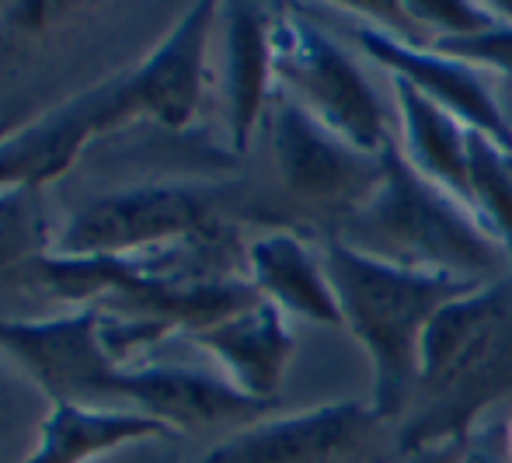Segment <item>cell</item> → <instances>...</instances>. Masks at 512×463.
<instances>
[{
  "mask_svg": "<svg viewBox=\"0 0 512 463\" xmlns=\"http://www.w3.org/2000/svg\"><path fill=\"white\" fill-rule=\"evenodd\" d=\"M213 21L216 7L196 4L136 70L67 101L32 126L0 136V188L49 182L74 161L84 143L119 122L154 119L168 129L189 126L203 105L206 42Z\"/></svg>",
  "mask_w": 512,
  "mask_h": 463,
  "instance_id": "obj_1",
  "label": "cell"
},
{
  "mask_svg": "<svg viewBox=\"0 0 512 463\" xmlns=\"http://www.w3.org/2000/svg\"><path fill=\"white\" fill-rule=\"evenodd\" d=\"M512 390V286L488 282L429 317L418 342L411 418L401 425L405 460L457 450L485 408Z\"/></svg>",
  "mask_w": 512,
  "mask_h": 463,
  "instance_id": "obj_2",
  "label": "cell"
},
{
  "mask_svg": "<svg viewBox=\"0 0 512 463\" xmlns=\"http://www.w3.org/2000/svg\"><path fill=\"white\" fill-rule=\"evenodd\" d=\"M338 241L398 269L467 286H488V276L509 265L506 251L478 216L418 175L394 143L384 154V182L356 213L345 216Z\"/></svg>",
  "mask_w": 512,
  "mask_h": 463,
  "instance_id": "obj_3",
  "label": "cell"
},
{
  "mask_svg": "<svg viewBox=\"0 0 512 463\" xmlns=\"http://www.w3.org/2000/svg\"><path fill=\"white\" fill-rule=\"evenodd\" d=\"M321 255L338 310H342V324L370 352L373 370H377L373 408L387 422H398L401 415H408L411 394H415L418 342H422L429 317L443 303L478 286L398 269V265L349 248L338 237L324 244Z\"/></svg>",
  "mask_w": 512,
  "mask_h": 463,
  "instance_id": "obj_4",
  "label": "cell"
},
{
  "mask_svg": "<svg viewBox=\"0 0 512 463\" xmlns=\"http://www.w3.org/2000/svg\"><path fill=\"white\" fill-rule=\"evenodd\" d=\"M272 67L286 98L297 101L331 133L366 154H384L391 147L377 91L352 56L304 14H272Z\"/></svg>",
  "mask_w": 512,
  "mask_h": 463,
  "instance_id": "obj_5",
  "label": "cell"
},
{
  "mask_svg": "<svg viewBox=\"0 0 512 463\" xmlns=\"http://www.w3.org/2000/svg\"><path fill=\"white\" fill-rule=\"evenodd\" d=\"M398 436L359 401H335L286 418L251 422L216 443L203 463H391Z\"/></svg>",
  "mask_w": 512,
  "mask_h": 463,
  "instance_id": "obj_6",
  "label": "cell"
},
{
  "mask_svg": "<svg viewBox=\"0 0 512 463\" xmlns=\"http://www.w3.org/2000/svg\"><path fill=\"white\" fill-rule=\"evenodd\" d=\"M272 164L286 192L314 209L356 213L384 182V154H366L279 94L269 105Z\"/></svg>",
  "mask_w": 512,
  "mask_h": 463,
  "instance_id": "obj_7",
  "label": "cell"
},
{
  "mask_svg": "<svg viewBox=\"0 0 512 463\" xmlns=\"http://www.w3.org/2000/svg\"><path fill=\"white\" fill-rule=\"evenodd\" d=\"M209 234V209L192 188L150 185L105 195L74 213L56 258H129Z\"/></svg>",
  "mask_w": 512,
  "mask_h": 463,
  "instance_id": "obj_8",
  "label": "cell"
},
{
  "mask_svg": "<svg viewBox=\"0 0 512 463\" xmlns=\"http://www.w3.org/2000/svg\"><path fill=\"white\" fill-rule=\"evenodd\" d=\"M349 35L366 56L391 70V77L408 81L415 91H422L439 108L457 115L464 126L485 133L499 147L512 150V129L509 119L502 115L499 101H495L492 88H488L485 70L471 67V63L446 56L432 46H418V42L405 39V35L380 28L370 18H356L349 25Z\"/></svg>",
  "mask_w": 512,
  "mask_h": 463,
  "instance_id": "obj_9",
  "label": "cell"
},
{
  "mask_svg": "<svg viewBox=\"0 0 512 463\" xmlns=\"http://www.w3.org/2000/svg\"><path fill=\"white\" fill-rule=\"evenodd\" d=\"M189 338L216 359L230 387L262 404H269V397L279 390L297 349L293 331L286 328V314L269 300L251 303L241 314Z\"/></svg>",
  "mask_w": 512,
  "mask_h": 463,
  "instance_id": "obj_10",
  "label": "cell"
},
{
  "mask_svg": "<svg viewBox=\"0 0 512 463\" xmlns=\"http://www.w3.org/2000/svg\"><path fill=\"white\" fill-rule=\"evenodd\" d=\"M248 282L262 300L276 303L283 314L304 317L314 324L338 328L342 310H338L335 289H331L324 255H317L304 237L290 230H272L248 244Z\"/></svg>",
  "mask_w": 512,
  "mask_h": 463,
  "instance_id": "obj_11",
  "label": "cell"
},
{
  "mask_svg": "<svg viewBox=\"0 0 512 463\" xmlns=\"http://www.w3.org/2000/svg\"><path fill=\"white\" fill-rule=\"evenodd\" d=\"M175 436L157 418L129 408H91V404L53 401L39 446L28 463H102L126 446H147Z\"/></svg>",
  "mask_w": 512,
  "mask_h": 463,
  "instance_id": "obj_12",
  "label": "cell"
},
{
  "mask_svg": "<svg viewBox=\"0 0 512 463\" xmlns=\"http://www.w3.org/2000/svg\"><path fill=\"white\" fill-rule=\"evenodd\" d=\"M394 105L401 119V154L418 175L436 182L443 192L460 199L467 206V171H471V126L457 119L453 112L439 108L422 91H415L408 81L391 77ZM471 209V206H467Z\"/></svg>",
  "mask_w": 512,
  "mask_h": 463,
  "instance_id": "obj_13",
  "label": "cell"
},
{
  "mask_svg": "<svg viewBox=\"0 0 512 463\" xmlns=\"http://www.w3.org/2000/svg\"><path fill=\"white\" fill-rule=\"evenodd\" d=\"M272 67V14L255 4L227 7V108L234 147L244 150L258 119L269 108Z\"/></svg>",
  "mask_w": 512,
  "mask_h": 463,
  "instance_id": "obj_14",
  "label": "cell"
},
{
  "mask_svg": "<svg viewBox=\"0 0 512 463\" xmlns=\"http://www.w3.org/2000/svg\"><path fill=\"white\" fill-rule=\"evenodd\" d=\"M471 171H467V206L478 223L499 241L512 269V150L499 147L485 133L471 129Z\"/></svg>",
  "mask_w": 512,
  "mask_h": 463,
  "instance_id": "obj_15",
  "label": "cell"
},
{
  "mask_svg": "<svg viewBox=\"0 0 512 463\" xmlns=\"http://www.w3.org/2000/svg\"><path fill=\"white\" fill-rule=\"evenodd\" d=\"M53 397L11 356H0V463H28L39 446Z\"/></svg>",
  "mask_w": 512,
  "mask_h": 463,
  "instance_id": "obj_16",
  "label": "cell"
},
{
  "mask_svg": "<svg viewBox=\"0 0 512 463\" xmlns=\"http://www.w3.org/2000/svg\"><path fill=\"white\" fill-rule=\"evenodd\" d=\"M425 46L439 49L446 56L471 63V67L485 70V74H502L512 81V21L499 18L492 28L478 35H460V39H432Z\"/></svg>",
  "mask_w": 512,
  "mask_h": 463,
  "instance_id": "obj_17",
  "label": "cell"
},
{
  "mask_svg": "<svg viewBox=\"0 0 512 463\" xmlns=\"http://www.w3.org/2000/svg\"><path fill=\"white\" fill-rule=\"evenodd\" d=\"M28 192L32 188H0V269L28 262L39 241Z\"/></svg>",
  "mask_w": 512,
  "mask_h": 463,
  "instance_id": "obj_18",
  "label": "cell"
},
{
  "mask_svg": "<svg viewBox=\"0 0 512 463\" xmlns=\"http://www.w3.org/2000/svg\"><path fill=\"white\" fill-rule=\"evenodd\" d=\"M509 457H512V418H509Z\"/></svg>",
  "mask_w": 512,
  "mask_h": 463,
  "instance_id": "obj_19",
  "label": "cell"
}]
</instances>
